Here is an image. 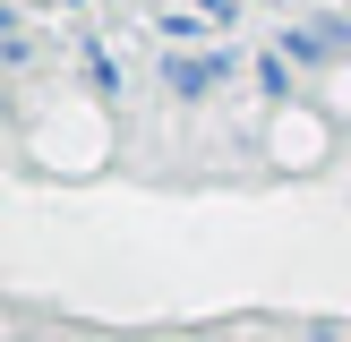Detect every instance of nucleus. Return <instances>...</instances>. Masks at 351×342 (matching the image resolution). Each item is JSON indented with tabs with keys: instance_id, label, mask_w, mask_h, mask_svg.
<instances>
[{
	"instance_id": "f03ea898",
	"label": "nucleus",
	"mask_w": 351,
	"mask_h": 342,
	"mask_svg": "<svg viewBox=\"0 0 351 342\" xmlns=\"http://www.w3.org/2000/svg\"><path fill=\"white\" fill-rule=\"evenodd\" d=\"M86 77H95V94H120V68H112L103 43H86Z\"/></svg>"
},
{
	"instance_id": "39448f33",
	"label": "nucleus",
	"mask_w": 351,
	"mask_h": 342,
	"mask_svg": "<svg viewBox=\"0 0 351 342\" xmlns=\"http://www.w3.org/2000/svg\"><path fill=\"white\" fill-rule=\"evenodd\" d=\"M86 342H95V334H86Z\"/></svg>"
},
{
	"instance_id": "f257e3e1",
	"label": "nucleus",
	"mask_w": 351,
	"mask_h": 342,
	"mask_svg": "<svg viewBox=\"0 0 351 342\" xmlns=\"http://www.w3.org/2000/svg\"><path fill=\"white\" fill-rule=\"evenodd\" d=\"M223 77H232V51H171V60H163V86H171V94H180V103L215 94Z\"/></svg>"
},
{
	"instance_id": "7ed1b4c3",
	"label": "nucleus",
	"mask_w": 351,
	"mask_h": 342,
	"mask_svg": "<svg viewBox=\"0 0 351 342\" xmlns=\"http://www.w3.org/2000/svg\"><path fill=\"white\" fill-rule=\"evenodd\" d=\"M300 342H335V334H300Z\"/></svg>"
},
{
	"instance_id": "20e7f679",
	"label": "nucleus",
	"mask_w": 351,
	"mask_h": 342,
	"mask_svg": "<svg viewBox=\"0 0 351 342\" xmlns=\"http://www.w3.org/2000/svg\"><path fill=\"white\" fill-rule=\"evenodd\" d=\"M17 9H34V0H17Z\"/></svg>"
}]
</instances>
